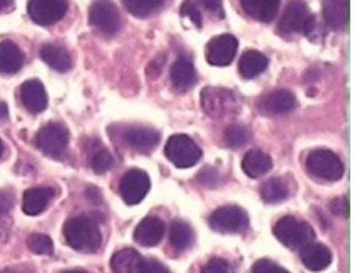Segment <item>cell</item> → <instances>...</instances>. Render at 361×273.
<instances>
[{"instance_id": "6da1fadb", "label": "cell", "mask_w": 361, "mask_h": 273, "mask_svg": "<svg viewBox=\"0 0 361 273\" xmlns=\"http://www.w3.org/2000/svg\"><path fill=\"white\" fill-rule=\"evenodd\" d=\"M64 236L73 249L83 253H94L102 241L100 229L92 218L78 216L71 218L64 226Z\"/></svg>"}, {"instance_id": "7a4b0ae2", "label": "cell", "mask_w": 361, "mask_h": 273, "mask_svg": "<svg viewBox=\"0 0 361 273\" xmlns=\"http://www.w3.org/2000/svg\"><path fill=\"white\" fill-rule=\"evenodd\" d=\"M200 103L207 116L212 119L230 118L240 111V102L229 89L206 87L200 93Z\"/></svg>"}, {"instance_id": "3957f363", "label": "cell", "mask_w": 361, "mask_h": 273, "mask_svg": "<svg viewBox=\"0 0 361 273\" xmlns=\"http://www.w3.org/2000/svg\"><path fill=\"white\" fill-rule=\"evenodd\" d=\"M274 233L279 241L289 249H302L316 237L310 224L299 222L293 216L281 218L274 226Z\"/></svg>"}, {"instance_id": "277c9868", "label": "cell", "mask_w": 361, "mask_h": 273, "mask_svg": "<svg viewBox=\"0 0 361 273\" xmlns=\"http://www.w3.org/2000/svg\"><path fill=\"white\" fill-rule=\"evenodd\" d=\"M314 15L310 12L307 6L302 0L289 2L279 23V29L284 34H310L314 31Z\"/></svg>"}, {"instance_id": "5b68a950", "label": "cell", "mask_w": 361, "mask_h": 273, "mask_svg": "<svg viewBox=\"0 0 361 273\" xmlns=\"http://www.w3.org/2000/svg\"><path fill=\"white\" fill-rule=\"evenodd\" d=\"M166 158L179 169L194 166L202 158L200 146L185 135L170 137L164 148Z\"/></svg>"}, {"instance_id": "8992f818", "label": "cell", "mask_w": 361, "mask_h": 273, "mask_svg": "<svg viewBox=\"0 0 361 273\" xmlns=\"http://www.w3.org/2000/svg\"><path fill=\"white\" fill-rule=\"evenodd\" d=\"M306 166L312 175L327 181H337L343 176L344 165L331 150H317L306 159Z\"/></svg>"}, {"instance_id": "52a82bcc", "label": "cell", "mask_w": 361, "mask_h": 273, "mask_svg": "<svg viewBox=\"0 0 361 273\" xmlns=\"http://www.w3.org/2000/svg\"><path fill=\"white\" fill-rule=\"evenodd\" d=\"M69 143V131L61 123H49L39 129L35 138L37 148L52 158H61Z\"/></svg>"}, {"instance_id": "ba28073f", "label": "cell", "mask_w": 361, "mask_h": 273, "mask_svg": "<svg viewBox=\"0 0 361 273\" xmlns=\"http://www.w3.org/2000/svg\"><path fill=\"white\" fill-rule=\"evenodd\" d=\"M90 25L106 36L118 33L121 28V16L111 0H94L90 8Z\"/></svg>"}, {"instance_id": "9c48e42d", "label": "cell", "mask_w": 361, "mask_h": 273, "mask_svg": "<svg viewBox=\"0 0 361 273\" xmlns=\"http://www.w3.org/2000/svg\"><path fill=\"white\" fill-rule=\"evenodd\" d=\"M211 228L221 233H240L246 230L249 218L246 212L236 205L221 207L213 212L209 220Z\"/></svg>"}, {"instance_id": "30bf717a", "label": "cell", "mask_w": 361, "mask_h": 273, "mask_svg": "<svg viewBox=\"0 0 361 273\" xmlns=\"http://www.w3.org/2000/svg\"><path fill=\"white\" fill-rule=\"evenodd\" d=\"M68 11L67 0H29L28 13L39 25H54L60 21Z\"/></svg>"}, {"instance_id": "8fae6325", "label": "cell", "mask_w": 361, "mask_h": 273, "mask_svg": "<svg viewBox=\"0 0 361 273\" xmlns=\"http://www.w3.org/2000/svg\"><path fill=\"white\" fill-rule=\"evenodd\" d=\"M151 188L149 177L141 169H130L122 178L120 193L128 205H138L143 200Z\"/></svg>"}, {"instance_id": "7c38bea8", "label": "cell", "mask_w": 361, "mask_h": 273, "mask_svg": "<svg viewBox=\"0 0 361 273\" xmlns=\"http://www.w3.org/2000/svg\"><path fill=\"white\" fill-rule=\"evenodd\" d=\"M238 47V40L231 34L215 36L207 44V61L212 66L219 67L228 66L233 61Z\"/></svg>"}, {"instance_id": "4fadbf2b", "label": "cell", "mask_w": 361, "mask_h": 273, "mask_svg": "<svg viewBox=\"0 0 361 273\" xmlns=\"http://www.w3.org/2000/svg\"><path fill=\"white\" fill-rule=\"evenodd\" d=\"M295 107V97L285 89L271 91L259 99L257 108L265 116H280L290 112Z\"/></svg>"}, {"instance_id": "5bb4252c", "label": "cell", "mask_w": 361, "mask_h": 273, "mask_svg": "<svg viewBox=\"0 0 361 273\" xmlns=\"http://www.w3.org/2000/svg\"><path fill=\"white\" fill-rule=\"evenodd\" d=\"M166 232L164 222L159 217L149 216L141 220L134 232L136 243L143 247H154L164 238Z\"/></svg>"}, {"instance_id": "9a60e30c", "label": "cell", "mask_w": 361, "mask_h": 273, "mask_svg": "<svg viewBox=\"0 0 361 273\" xmlns=\"http://www.w3.org/2000/svg\"><path fill=\"white\" fill-rule=\"evenodd\" d=\"M20 99L31 114H39L47 108L45 87L39 80H29L20 87Z\"/></svg>"}, {"instance_id": "2e32d148", "label": "cell", "mask_w": 361, "mask_h": 273, "mask_svg": "<svg viewBox=\"0 0 361 273\" xmlns=\"http://www.w3.org/2000/svg\"><path fill=\"white\" fill-rule=\"evenodd\" d=\"M124 140L134 150L147 152L157 146L160 135L157 131L149 127L134 126L126 131Z\"/></svg>"}, {"instance_id": "e0dca14e", "label": "cell", "mask_w": 361, "mask_h": 273, "mask_svg": "<svg viewBox=\"0 0 361 273\" xmlns=\"http://www.w3.org/2000/svg\"><path fill=\"white\" fill-rule=\"evenodd\" d=\"M301 260L310 271H322L331 262V253L322 243H310L302 248Z\"/></svg>"}, {"instance_id": "ac0fdd59", "label": "cell", "mask_w": 361, "mask_h": 273, "mask_svg": "<svg viewBox=\"0 0 361 273\" xmlns=\"http://www.w3.org/2000/svg\"><path fill=\"white\" fill-rule=\"evenodd\" d=\"M25 63V54L11 40L0 42V73L13 74Z\"/></svg>"}, {"instance_id": "d6986e66", "label": "cell", "mask_w": 361, "mask_h": 273, "mask_svg": "<svg viewBox=\"0 0 361 273\" xmlns=\"http://www.w3.org/2000/svg\"><path fill=\"white\" fill-rule=\"evenodd\" d=\"M54 195V190L50 188H29L23 197V210L27 215H39L49 205Z\"/></svg>"}, {"instance_id": "ffe728a7", "label": "cell", "mask_w": 361, "mask_h": 273, "mask_svg": "<svg viewBox=\"0 0 361 273\" xmlns=\"http://www.w3.org/2000/svg\"><path fill=\"white\" fill-rule=\"evenodd\" d=\"M281 0H240L243 10L255 20L268 23L276 17Z\"/></svg>"}, {"instance_id": "44dd1931", "label": "cell", "mask_w": 361, "mask_h": 273, "mask_svg": "<svg viewBox=\"0 0 361 273\" xmlns=\"http://www.w3.org/2000/svg\"><path fill=\"white\" fill-rule=\"evenodd\" d=\"M171 80L178 90L185 91L191 88L196 83L193 63L185 57L177 59L171 68Z\"/></svg>"}, {"instance_id": "7402d4cb", "label": "cell", "mask_w": 361, "mask_h": 273, "mask_svg": "<svg viewBox=\"0 0 361 273\" xmlns=\"http://www.w3.org/2000/svg\"><path fill=\"white\" fill-rule=\"evenodd\" d=\"M39 54L42 59L56 71L66 72L71 68L73 61H71V54L66 48L60 44H44Z\"/></svg>"}, {"instance_id": "603a6c76", "label": "cell", "mask_w": 361, "mask_h": 273, "mask_svg": "<svg viewBox=\"0 0 361 273\" xmlns=\"http://www.w3.org/2000/svg\"><path fill=\"white\" fill-rule=\"evenodd\" d=\"M143 257L132 248L120 250L114 254L111 268L114 273H139Z\"/></svg>"}, {"instance_id": "cb8c5ba5", "label": "cell", "mask_w": 361, "mask_h": 273, "mask_svg": "<svg viewBox=\"0 0 361 273\" xmlns=\"http://www.w3.org/2000/svg\"><path fill=\"white\" fill-rule=\"evenodd\" d=\"M271 158L259 150H250L243 159V171L251 178H259L265 175L271 169Z\"/></svg>"}, {"instance_id": "d4e9b609", "label": "cell", "mask_w": 361, "mask_h": 273, "mask_svg": "<svg viewBox=\"0 0 361 273\" xmlns=\"http://www.w3.org/2000/svg\"><path fill=\"white\" fill-rule=\"evenodd\" d=\"M324 17L329 27L343 29L348 21V0H325Z\"/></svg>"}, {"instance_id": "484cf974", "label": "cell", "mask_w": 361, "mask_h": 273, "mask_svg": "<svg viewBox=\"0 0 361 273\" xmlns=\"http://www.w3.org/2000/svg\"><path fill=\"white\" fill-rule=\"evenodd\" d=\"M268 61L265 55L257 50H249L240 57L238 68L245 78H253L265 71Z\"/></svg>"}, {"instance_id": "4316f807", "label": "cell", "mask_w": 361, "mask_h": 273, "mask_svg": "<svg viewBox=\"0 0 361 273\" xmlns=\"http://www.w3.org/2000/svg\"><path fill=\"white\" fill-rule=\"evenodd\" d=\"M261 196L267 203L281 202L288 196V186L282 178H270L262 186Z\"/></svg>"}, {"instance_id": "83f0119b", "label": "cell", "mask_w": 361, "mask_h": 273, "mask_svg": "<svg viewBox=\"0 0 361 273\" xmlns=\"http://www.w3.org/2000/svg\"><path fill=\"white\" fill-rule=\"evenodd\" d=\"M193 241V231L187 222L183 220L173 222L170 230V241L173 248L179 251L188 249Z\"/></svg>"}, {"instance_id": "f1b7e54d", "label": "cell", "mask_w": 361, "mask_h": 273, "mask_svg": "<svg viewBox=\"0 0 361 273\" xmlns=\"http://www.w3.org/2000/svg\"><path fill=\"white\" fill-rule=\"evenodd\" d=\"M166 0H122L126 10L139 18L151 16L164 6Z\"/></svg>"}, {"instance_id": "f546056e", "label": "cell", "mask_w": 361, "mask_h": 273, "mask_svg": "<svg viewBox=\"0 0 361 273\" xmlns=\"http://www.w3.org/2000/svg\"><path fill=\"white\" fill-rule=\"evenodd\" d=\"M27 245L32 253L39 255H51L54 253V243L47 235L35 233L27 239Z\"/></svg>"}, {"instance_id": "4dcf8cb0", "label": "cell", "mask_w": 361, "mask_h": 273, "mask_svg": "<svg viewBox=\"0 0 361 273\" xmlns=\"http://www.w3.org/2000/svg\"><path fill=\"white\" fill-rule=\"evenodd\" d=\"M225 138L226 143L229 147L240 148L249 141L250 133L242 125H231L226 131Z\"/></svg>"}, {"instance_id": "1f68e13d", "label": "cell", "mask_w": 361, "mask_h": 273, "mask_svg": "<svg viewBox=\"0 0 361 273\" xmlns=\"http://www.w3.org/2000/svg\"><path fill=\"white\" fill-rule=\"evenodd\" d=\"M113 165L114 157L109 150L101 148L92 154V166L94 173L99 174V175L106 173L113 167Z\"/></svg>"}, {"instance_id": "d6a6232c", "label": "cell", "mask_w": 361, "mask_h": 273, "mask_svg": "<svg viewBox=\"0 0 361 273\" xmlns=\"http://www.w3.org/2000/svg\"><path fill=\"white\" fill-rule=\"evenodd\" d=\"M202 273H234L229 262L223 258L213 257L202 268Z\"/></svg>"}, {"instance_id": "836d02e7", "label": "cell", "mask_w": 361, "mask_h": 273, "mask_svg": "<svg viewBox=\"0 0 361 273\" xmlns=\"http://www.w3.org/2000/svg\"><path fill=\"white\" fill-rule=\"evenodd\" d=\"M252 273H289L282 267L270 260H257L252 267Z\"/></svg>"}, {"instance_id": "e575fe53", "label": "cell", "mask_w": 361, "mask_h": 273, "mask_svg": "<svg viewBox=\"0 0 361 273\" xmlns=\"http://www.w3.org/2000/svg\"><path fill=\"white\" fill-rule=\"evenodd\" d=\"M197 178L200 183L206 186H210V188L217 186L219 180H221L219 171L214 167L211 166L204 167L198 174Z\"/></svg>"}, {"instance_id": "d590c367", "label": "cell", "mask_w": 361, "mask_h": 273, "mask_svg": "<svg viewBox=\"0 0 361 273\" xmlns=\"http://www.w3.org/2000/svg\"><path fill=\"white\" fill-rule=\"evenodd\" d=\"M181 13L185 16L189 17L197 27H202V14H200V10H198L197 6L193 2L190 1V0H185L183 6H181Z\"/></svg>"}, {"instance_id": "8d00e7d4", "label": "cell", "mask_w": 361, "mask_h": 273, "mask_svg": "<svg viewBox=\"0 0 361 273\" xmlns=\"http://www.w3.org/2000/svg\"><path fill=\"white\" fill-rule=\"evenodd\" d=\"M139 273H169V270L162 262L158 260L143 258Z\"/></svg>"}, {"instance_id": "74e56055", "label": "cell", "mask_w": 361, "mask_h": 273, "mask_svg": "<svg viewBox=\"0 0 361 273\" xmlns=\"http://www.w3.org/2000/svg\"><path fill=\"white\" fill-rule=\"evenodd\" d=\"M14 205V194L11 190H0V214L8 215Z\"/></svg>"}, {"instance_id": "f35d334b", "label": "cell", "mask_w": 361, "mask_h": 273, "mask_svg": "<svg viewBox=\"0 0 361 273\" xmlns=\"http://www.w3.org/2000/svg\"><path fill=\"white\" fill-rule=\"evenodd\" d=\"M331 210L334 215L348 216V199L346 197L335 198L331 202Z\"/></svg>"}, {"instance_id": "ab89813d", "label": "cell", "mask_w": 361, "mask_h": 273, "mask_svg": "<svg viewBox=\"0 0 361 273\" xmlns=\"http://www.w3.org/2000/svg\"><path fill=\"white\" fill-rule=\"evenodd\" d=\"M9 215V214H8ZM0 214V239L6 238L9 234L11 228V222L9 216Z\"/></svg>"}, {"instance_id": "60d3db41", "label": "cell", "mask_w": 361, "mask_h": 273, "mask_svg": "<svg viewBox=\"0 0 361 273\" xmlns=\"http://www.w3.org/2000/svg\"><path fill=\"white\" fill-rule=\"evenodd\" d=\"M202 1L206 8L210 10L217 11L221 8V0H202Z\"/></svg>"}, {"instance_id": "b9f144b4", "label": "cell", "mask_w": 361, "mask_h": 273, "mask_svg": "<svg viewBox=\"0 0 361 273\" xmlns=\"http://www.w3.org/2000/svg\"><path fill=\"white\" fill-rule=\"evenodd\" d=\"M9 116L7 104L0 101V120H5Z\"/></svg>"}, {"instance_id": "7bdbcfd3", "label": "cell", "mask_w": 361, "mask_h": 273, "mask_svg": "<svg viewBox=\"0 0 361 273\" xmlns=\"http://www.w3.org/2000/svg\"><path fill=\"white\" fill-rule=\"evenodd\" d=\"M14 0H0V12H6L13 6Z\"/></svg>"}, {"instance_id": "ee69618b", "label": "cell", "mask_w": 361, "mask_h": 273, "mask_svg": "<svg viewBox=\"0 0 361 273\" xmlns=\"http://www.w3.org/2000/svg\"><path fill=\"white\" fill-rule=\"evenodd\" d=\"M3 152H4V144H3V141H1V140H0V157H1V154H3Z\"/></svg>"}, {"instance_id": "f6af8a7d", "label": "cell", "mask_w": 361, "mask_h": 273, "mask_svg": "<svg viewBox=\"0 0 361 273\" xmlns=\"http://www.w3.org/2000/svg\"><path fill=\"white\" fill-rule=\"evenodd\" d=\"M0 273H16V272H14L13 270H11V269L7 268V269H4V270L1 271V272H0Z\"/></svg>"}, {"instance_id": "bcb514c9", "label": "cell", "mask_w": 361, "mask_h": 273, "mask_svg": "<svg viewBox=\"0 0 361 273\" xmlns=\"http://www.w3.org/2000/svg\"><path fill=\"white\" fill-rule=\"evenodd\" d=\"M65 273H87L85 272V271H81V270H73V271H68V272Z\"/></svg>"}]
</instances>
